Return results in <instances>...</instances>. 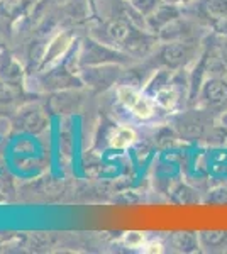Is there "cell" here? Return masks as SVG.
<instances>
[{
    "label": "cell",
    "mask_w": 227,
    "mask_h": 254,
    "mask_svg": "<svg viewBox=\"0 0 227 254\" xmlns=\"http://www.w3.org/2000/svg\"><path fill=\"white\" fill-rule=\"evenodd\" d=\"M151 58L159 68H166L173 73L183 71V68H187L190 63L200 58V41L159 43Z\"/></svg>",
    "instance_id": "obj_1"
},
{
    "label": "cell",
    "mask_w": 227,
    "mask_h": 254,
    "mask_svg": "<svg viewBox=\"0 0 227 254\" xmlns=\"http://www.w3.org/2000/svg\"><path fill=\"white\" fill-rule=\"evenodd\" d=\"M134 60L131 55L121 51L119 48L110 44L88 38L81 41L80 44V68L85 66H98V64H133Z\"/></svg>",
    "instance_id": "obj_2"
},
{
    "label": "cell",
    "mask_w": 227,
    "mask_h": 254,
    "mask_svg": "<svg viewBox=\"0 0 227 254\" xmlns=\"http://www.w3.org/2000/svg\"><path fill=\"white\" fill-rule=\"evenodd\" d=\"M183 15L212 31L219 20L227 17V0H193L183 7Z\"/></svg>",
    "instance_id": "obj_3"
},
{
    "label": "cell",
    "mask_w": 227,
    "mask_h": 254,
    "mask_svg": "<svg viewBox=\"0 0 227 254\" xmlns=\"http://www.w3.org/2000/svg\"><path fill=\"white\" fill-rule=\"evenodd\" d=\"M117 98L124 107L143 121L151 119L156 112V102L133 85H121L117 88Z\"/></svg>",
    "instance_id": "obj_4"
},
{
    "label": "cell",
    "mask_w": 227,
    "mask_h": 254,
    "mask_svg": "<svg viewBox=\"0 0 227 254\" xmlns=\"http://www.w3.org/2000/svg\"><path fill=\"white\" fill-rule=\"evenodd\" d=\"M122 71L121 64H98V66L80 68V76L86 87L93 88L95 92H104L115 85V81L121 80Z\"/></svg>",
    "instance_id": "obj_5"
},
{
    "label": "cell",
    "mask_w": 227,
    "mask_h": 254,
    "mask_svg": "<svg viewBox=\"0 0 227 254\" xmlns=\"http://www.w3.org/2000/svg\"><path fill=\"white\" fill-rule=\"evenodd\" d=\"M197 105L205 109H227V76H207L197 97Z\"/></svg>",
    "instance_id": "obj_6"
},
{
    "label": "cell",
    "mask_w": 227,
    "mask_h": 254,
    "mask_svg": "<svg viewBox=\"0 0 227 254\" xmlns=\"http://www.w3.org/2000/svg\"><path fill=\"white\" fill-rule=\"evenodd\" d=\"M207 29L197 20L181 15L168 26H164L158 34L159 43H173V41H200V31Z\"/></svg>",
    "instance_id": "obj_7"
},
{
    "label": "cell",
    "mask_w": 227,
    "mask_h": 254,
    "mask_svg": "<svg viewBox=\"0 0 227 254\" xmlns=\"http://www.w3.org/2000/svg\"><path fill=\"white\" fill-rule=\"evenodd\" d=\"M73 44H75V38H73L72 32H68V31L58 32L55 38L49 41L44 53L41 55L39 64L36 66V71H43V69H48L58 64L68 55V51L72 49Z\"/></svg>",
    "instance_id": "obj_8"
},
{
    "label": "cell",
    "mask_w": 227,
    "mask_h": 254,
    "mask_svg": "<svg viewBox=\"0 0 227 254\" xmlns=\"http://www.w3.org/2000/svg\"><path fill=\"white\" fill-rule=\"evenodd\" d=\"M14 126L22 132L29 134H39L41 130L46 129L48 126V117L44 114V110L38 104H27L24 107L19 109V112L15 114Z\"/></svg>",
    "instance_id": "obj_9"
},
{
    "label": "cell",
    "mask_w": 227,
    "mask_h": 254,
    "mask_svg": "<svg viewBox=\"0 0 227 254\" xmlns=\"http://www.w3.org/2000/svg\"><path fill=\"white\" fill-rule=\"evenodd\" d=\"M36 0H0V31H9L34 7Z\"/></svg>",
    "instance_id": "obj_10"
},
{
    "label": "cell",
    "mask_w": 227,
    "mask_h": 254,
    "mask_svg": "<svg viewBox=\"0 0 227 254\" xmlns=\"http://www.w3.org/2000/svg\"><path fill=\"white\" fill-rule=\"evenodd\" d=\"M0 80L19 90L26 85V71L20 61L7 49H0Z\"/></svg>",
    "instance_id": "obj_11"
},
{
    "label": "cell",
    "mask_w": 227,
    "mask_h": 254,
    "mask_svg": "<svg viewBox=\"0 0 227 254\" xmlns=\"http://www.w3.org/2000/svg\"><path fill=\"white\" fill-rule=\"evenodd\" d=\"M183 15V7L175 5V3L161 2L154 10L146 17V26L148 31H151L152 34H158L164 26H168L175 19H178Z\"/></svg>",
    "instance_id": "obj_12"
},
{
    "label": "cell",
    "mask_w": 227,
    "mask_h": 254,
    "mask_svg": "<svg viewBox=\"0 0 227 254\" xmlns=\"http://www.w3.org/2000/svg\"><path fill=\"white\" fill-rule=\"evenodd\" d=\"M173 244H175V248L180 253H197L202 248L199 232H188V231L176 232L173 236Z\"/></svg>",
    "instance_id": "obj_13"
},
{
    "label": "cell",
    "mask_w": 227,
    "mask_h": 254,
    "mask_svg": "<svg viewBox=\"0 0 227 254\" xmlns=\"http://www.w3.org/2000/svg\"><path fill=\"white\" fill-rule=\"evenodd\" d=\"M200 246L204 249H224L227 248V231H202L199 232Z\"/></svg>",
    "instance_id": "obj_14"
},
{
    "label": "cell",
    "mask_w": 227,
    "mask_h": 254,
    "mask_svg": "<svg viewBox=\"0 0 227 254\" xmlns=\"http://www.w3.org/2000/svg\"><path fill=\"white\" fill-rule=\"evenodd\" d=\"M134 141H136V130L133 127L121 126V127H117L112 136H110L109 144L110 147H114V149H126V147H129Z\"/></svg>",
    "instance_id": "obj_15"
},
{
    "label": "cell",
    "mask_w": 227,
    "mask_h": 254,
    "mask_svg": "<svg viewBox=\"0 0 227 254\" xmlns=\"http://www.w3.org/2000/svg\"><path fill=\"white\" fill-rule=\"evenodd\" d=\"M152 100L156 102V105H159V107H163L166 110L175 109V105L180 102V97H178V93H176L175 87H173V80H171V83L168 85L166 88H163L161 92L156 93Z\"/></svg>",
    "instance_id": "obj_16"
},
{
    "label": "cell",
    "mask_w": 227,
    "mask_h": 254,
    "mask_svg": "<svg viewBox=\"0 0 227 254\" xmlns=\"http://www.w3.org/2000/svg\"><path fill=\"white\" fill-rule=\"evenodd\" d=\"M122 243L127 246V248H133V249H138L146 244V236L144 232H139V231H131V232H126L122 237Z\"/></svg>",
    "instance_id": "obj_17"
},
{
    "label": "cell",
    "mask_w": 227,
    "mask_h": 254,
    "mask_svg": "<svg viewBox=\"0 0 227 254\" xmlns=\"http://www.w3.org/2000/svg\"><path fill=\"white\" fill-rule=\"evenodd\" d=\"M127 2H129L134 9H138L141 12L144 17H148V15H150L151 12L163 2V0H127Z\"/></svg>",
    "instance_id": "obj_18"
},
{
    "label": "cell",
    "mask_w": 227,
    "mask_h": 254,
    "mask_svg": "<svg viewBox=\"0 0 227 254\" xmlns=\"http://www.w3.org/2000/svg\"><path fill=\"white\" fill-rule=\"evenodd\" d=\"M205 203H227V185H221L209 191V196L205 198Z\"/></svg>",
    "instance_id": "obj_19"
},
{
    "label": "cell",
    "mask_w": 227,
    "mask_h": 254,
    "mask_svg": "<svg viewBox=\"0 0 227 254\" xmlns=\"http://www.w3.org/2000/svg\"><path fill=\"white\" fill-rule=\"evenodd\" d=\"M15 92H17V90L12 88L10 85H7L5 81L0 80V104H12L15 98Z\"/></svg>",
    "instance_id": "obj_20"
},
{
    "label": "cell",
    "mask_w": 227,
    "mask_h": 254,
    "mask_svg": "<svg viewBox=\"0 0 227 254\" xmlns=\"http://www.w3.org/2000/svg\"><path fill=\"white\" fill-rule=\"evenodd\" d=\"M214 32V31H212ZM214 38H216V48H217V51H219V55H221V58L222 61L226 63V66H227V38H222V36H219L214 32Z\"/></svg>",
    "instance_id": "obj_21"
},
{
    "label": "cell",
    "mask_w": 227,
    "mask_h": 254,
    "mask_svg": "<svg viewBox=\"0 0 227 254\" xmlns=\"http://www.w3.org/2000/svg\"><path fill=\"white\" fill-rule=\"evenodd\" d=\"M144 253H163V244L158 243V241H150L143 246Z\"/></svg>",
    "instance_id": "obj_22"
},
{
    "label": "cell",
    "mask_w": 227,
    "mask_h": 254,
    "mask_svg": "<svg viewBox=\"0 0 227 254\" xmlns=\"http://www.w3.org/2000/svg\"><path fill=\"white\" fill-rule=\"evenodd\" d=\"M212 31L216 32V34L222 36V38H227V17L221 19L219 22L216 24V26L212 27Z\"/></svg>",
    "instance_id": "obj_23"
},
{
    "label": "cell",
    "mask_w": 227,
    "mask_h": 254,
    "mask_svg": "<svg viewBox=\"0 0 227 254\" xmlns=\"http://www.w3.org/2000/svg\"><path fill=\"white\" fill-rule=\"evenodd\" d=\"M163 2L175 3V5H180V7H187L188 3H192V2H193V0H163Z\"/></svg>",
    "instance_id": "obj_24"
},
{
    "label": "cell",
    "mask_w": 227,
    "mask_h": 254,
    "mask_svg": "<svg viewBox=\"0 0 227 254\" xmlns=\"http://www.w3.org/2000/svg\"><path fill=\"white\" fill-rule=\"evenodd\" d=\"M219 126L221 127H224V129L227 130V109L222 112V116H221V122H219Z\"/></svg>",
    "instance_id": "obj_25"
}]
</instances>
